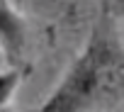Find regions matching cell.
Here are the masks:
<instances>
[{"mask_svg": "<svg viewBox=\"0 0 124 112\" xmlns=\"http://www.w3.org/2000/svg\"><path fill=\"white\" fill-rule=\"evenodd\" d=\"M114 34L105 27V17L93 27L83 51L66 71L58 88L34 112H85L93 107L107 85L119 78L122 56L114 44Z\"/></svg>", "mask_w": 124, "mask_h": 112, "instance_id": "cell-1", "label": "cell"}, {"mask_svg": "<svg viewBox=\"0 0 124 112\" xmlns=\"http://www.w3.org/2000/svg\"><path fill=\"white\" fill-rule=\"evenodd\" d=\"M27 44V24L24 17L10 5V0H0V51L10 68L22 59Z\"/></svg>", "mask_w": 124, "mask_h": 112, "instance_id": "cell-2", "label": "cell"}, {"mask_svg": "<svg viewBox=\"0 0 124 112\" xmlns=\"http://www.w3.org/2000/svg\"><path fill=\"white\" fill-rule=\"evenodd\" d=\"M20 80H22V71L15 68V66H12L10 71H5V73H0V110L8 107V102L12 100V95H15Z\"/></svg>", "mask_w": 124, "mask_h": 112, "instance_id": "cell-3", "label": "cell"}]
</instances>
